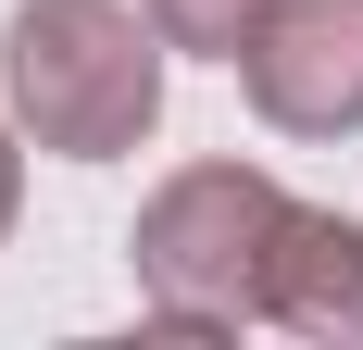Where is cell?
<instances>
[{"label": "cell", "instance_id": "6da1fadb", "mask_svg": "<svg viewBox=\"0 0 363 350\" xmlns=\"http://www.w3.org/2000/svg\"><path fill=\"white\" fill-rule=\"evenodd\" d=\"M13 125L63 163H113L163 125V26L125 0H13L0 26Z\"/></svg>", "mask_w": 363, "mask_h": 350}, {"label": "cell", "instance_id": "7a4b0ae2", "mask_svg": "<svg viewBox=\"0 0 363 350\" xmlns=\"http://www.w3.org/2000/svg\"><path fill=\"white\" fill-rule=\"evenodd\" d=\"M289 188L263 163H188L150 188L138 213V300L150 325H176V338H238L263 325V276H276V238H289Z\"/></svg>", "mask_w": 363, "mask_h": 350}, {"label": "cell", "instance_id": "3957f363", "mask_svg": "<svg viewBox=\"0 0 363 350\" xmlns=\"http://www.w3.org/2000/svg\"><path fill=\"white\" fill-rule=\"evenodd\" d=\"M238 88L276 138H351L363 125V0H263L238 38Z\"/></svg>", "mask_w": 363, "mask_h": 350}, {"label": "cell", "instance_id": "277c9868", "mask_svg": "<svg viewBox=\"0 0 363 350\" xmlns=\"http://www.w3.org/2000/svg\"><path fill=\"white\" fill-rule=\"evenodd\" d=\"M263 325H289V338H363V225L301 201L289 238H276V276H263Z\"/></svg>", "mask_w": 363, "mask_h": 350}, {"label": "cell", "instance_id": "5b68a950", "mask_svg": "<svg viewBox=\"0 0 363 350\" xmlns=\"http://www.w3.org/2000/svg\"><path fill=\"white\" fill-rule=\"evenodd\" d=\"M150 26H163V50H213V63H238V38L263 26V0H150Z\"/></svg>", "mask_w": 363, "mask_h": 350}, {"label": "cell", "instance_id": "8992f818", "mask_svg": "<svg viewBox=\"0 0 363 350\" xmlns=\"http://www.w3.org/2000/svg\"><path fill=\"white\" fill-rule=\"evenodd\" d=\"M13 201H26V150L0 138V238H13Z\"/></svg>", "mask_w": 363, "mask_h": 350}]
</instances>
